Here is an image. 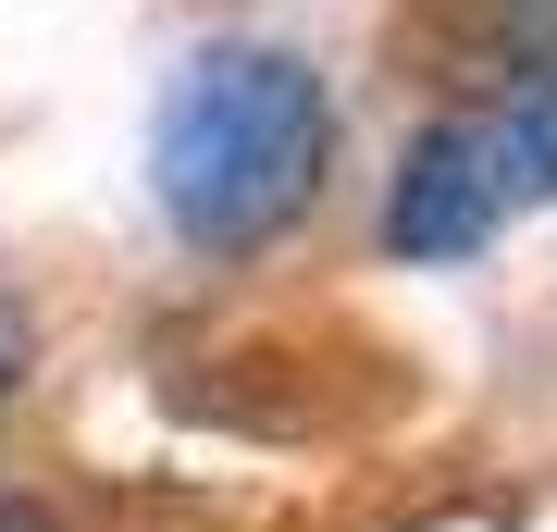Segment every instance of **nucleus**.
<instances>
[{"label":"nucleus","mask_w":557,"mask_h":532,"mask_svg":"<svg viewBox=\"0 0 557 532\" xmlns=\"http://www.w3.org/2000/svg\"><path fill=\"white\" fill-rule=\"evenodd\" d=\"M0 532H62L50 508H25V495H0Z\"/></svg>","instance_id":"6"},{"label":"nucleus","mask_w":557,"mask_h":532,"mask_svg":"<svg viewBox=\"0 0 557 532\" xmlns=\"http://www.w3.org/2000/svg\"><path fill=\"white\" fill-rule=\"evenodd\" d=\"M322 161H335V87H322L310 50L285 38H211L161 87L149 124V198L186 248L248 260L273 248L285 223L322 198Z\"/></svg>","instance_id":"1"},{"label":"nucleus","mask_w":557,"mask_h":532,"mask_svg":"<svg viewBox=\"0 0 557 532\" xmlns=\"http://www.w3.org/2000/svg\"><path fill=\"white\" fill-rule=\"evenodd\" d=\"M25 359H38V322H25V310H13V297H0V396H13V384H25Z\"/></svg>","instance_id":"5"},{"label":"nucleus","mask_w":557,"mask_h":532,"mask_svg":"<svg viewBox=\"0 0 557 532\" xmlns=\"http://www.w3.org/2000/svg\"><path fill=\"white\" fill-rule=\"evenodd\" d=\"M496 223H508V211H496V186H483L471 112L421 124L409 161H397V186H384V248H397V260H471Z\"/></svg>","instance_id":"2"},{"label":"nucleus","mask_w":557,"mask_h":532,"mask_svg":"<svg viewBox=\"0 0 557 532\" xmlns=\"http://www.w3.org/2000/svg\"><path fill=\"white\" fill-rule=\"evenodd\" d=\"M471 25H483L496 50H520V62L557 75V0H471Z\"/></svg>","instance_id":"4"},{"label":"nucleus","mask_w":557,"mask_h":532,"mask_svg":"<svg viewBox=\"0 0 557 532\" xmlns=\"http://www.w3.org/2000/svg\"><path fill=\"white\" fill-rule=\"evenodd\" d=\"M471 149H483V186H496V211H533V198H557V75L508 87V99H471Z\"/></svg>","instance_id":"3"}]
</instances>
